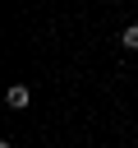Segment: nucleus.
Instances as JSON below:
<instances>
[{
	"label": "nucleus",
	"instance_id": "1",
	"mask_svg": "<svg viewBox=\"0 0 138 148\" xmlns=\"http://www.w3.org/2000/svg\"><path fill=\"white\" fill-rule=\"evenodd\" d=\"M5 102H9L14 111H23V106H28V83H14V88L5 92Z\"/></svg>",
	"mask_w": 138,
	"mask_h": 148
},
{
	"label": "nucleus",
	"instance_id": "2",
	"mask_svg": "<svg viewBox=\"0 0 138 148\" xmlns=\"http://www.w3.org/2000/svg\"><path fill=\"white\" fill-rule=\"evenodd\" d=\"M120 46H124V51H138V23H129V28L120 32Z\"/></svg>",
	"mask_w": 138,
	"mask_h": 148
}]
</instances>
